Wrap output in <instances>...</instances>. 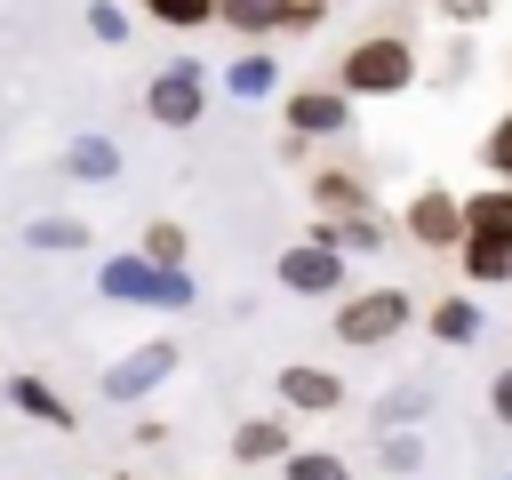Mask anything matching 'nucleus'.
<instances>
[{
  "instance_id": "obj_18",
  "label": "nucleus",
  "mask_w": 512,
  "mask_h": 480,
  "mask_svg": "<svg viewBox=\"0 0 512 480\" xmlns=\"http://www.w3.org/2000/svg\"><path fill=\"white\" fill-rule=\"evenodd\" d=\"M224 88H232L240 104H264V96L280 88V64H272L264 48H248V56H232V72H224Z\"/></svg>"
},
{
  "instance_id": "obj_31",
  "label": "nucleus",
  "mask_w": 512,
  "mask_h": 480,
  "mask_svg": "<svg viewBox=\"0 0 512 480\" xmlns=\"http://www.w3.org/2000/svg\"><path fill=\"white\" fill-rule=\"evenodd\" d=\"M504 480H512V472H504Z\"/></svg>"
},
{
  "instance_id": "obj_29",
  "label": "nucleus",
  "mask_w": 512,
  "mask_h": 480,
  "mask_svg": "<svg viewBox=\"0 0 512 480\" xmlns=\"http://www.w3.org/2000/svg\"><path fill=\"white\" fill-rule=\"evenodd\" d=\"M440 16H448V24H488L496 8H488V0H440Z\"/></svg>"
},
{
  "instance_id": "obj_6",
  "label": "nucleus",
  "mask_w": 512,
  "mask_h": 480,
  "mask_svg": "<svg viewBox=\"0 0 512 480\" xmlns=\"http://www.w3.org/2000/svg\"><path fill=\"white\" fill-rule=\"evenodd\" d=\"M280 288L288 296H344V248H328V240H296V248H280Z\"/></svg>"
},
{
  "instance_id": "obj_11",
  "label": "nucleus",
  "mask_w": 512,
  "mask_h": 480,
  "mask_svg": "<svg viewBox=\"0 0 512 480\" xmlns=\"http://www.w3.org/2000/svg\"><path fill=\"white\" fill-rule=\"evenodd\" d=\"M296 440H288V424L280 416H248L240 432H232V464H280Z\"/></svg>"
},
{
  "instance_id": "obj_1",
  "label": "nucleus",
  "mask_w": 512,
  "mask_h": 480,
  "mask_svg": "<svg viewBox=\"0 0 512 480\" xmlns=\"http://www.w3.org/2000/svg\"><path fill=\"white\" fill-rule=\"evenodd\" d=\"M408 80H416V48L400 32H368V40H352L336 56V88L344 96H400Z\"/></svg>"
},
{
  "instance_id": "obj_12",
  "label": "nucleus",
  "mask_w": 512,
  "mask_h": 480,
  "mask_svg": "<svg viewBox=\"0 0 512 480\" xmlns=\"http://www.w3.org/2000/svg\"><path fill=\"white\" fill-rule=\"evenodd\" d=\"M456 256H464V280H472V288H496V280H512V240L464 232V240H456Z\"/></svg>"
},
{
  "instance_id": "obj_5",
  "label": "nucleus",
  "mask_w": 512,
  "mask_h": 480,
  "mask_svg": "<svg viewBox=\"0 0 512 480\" xmlns=\"http://www.w3.org/2000/svg\"><path fill=\"white\" fill-rule=\"evenodd\" d=\"M176 360H184V352H176V336H144L128 360H112V368H104V400H120V408H128V400L160 392V384L176 376Z\"/></svg>"
},
{
  "instance_id": "obj_10",
  "label": "nucleus",
  "mask_w": 512,
  "mask_h": 480,
  "mask_svg": "<svg viewBox=\"0 0 512 480\" xmlns=\"http://www.w3.org/2000/svg\"><path fill=\"white\" fill-rule=\"evenodd\" d=\"M64 176L72 184H112L120 176V144L112 136H72L64 144Z\"/></svg>"
},
{
  "instance_id": "obj_13",
  "label": "nucleus",
  "mask_w": 512,
  "mask_h": 480,
  "mask_svg": "<svg viewBox=\"0 0 512 480\" xmlns=\"http://www.w3.org/2000/svg\"><path fill=\"white\" fill-rule=\"evenodd\" d=\"M312 208L360 216V208H368V176H352V168H312Z\"/></svg>"
},
{
  "instance_id": "obj_2",
  "label": "nucleus",
  "mask_w": 512,
  "mask_h": 480,
  "mask_svg": "<svg viewBox=\"0 0 512 480\" xmlns=\"http://www.w3.org/2000/svg\"><path fill=\"white\" fill-rule=\"evenodd\" d=\"M96 296H112V304H160V312H184V304H192V272H168V264H152V256L136 248V256H112V264L96 272Z\"/></svg>"
},
{
  "instance_id": "obj_21",
  "label": "nucleus",
  "mask_w": 512,
  "mask_h": 480,
  "mask_svg": "<svg viewBox=\"0 0 512 480\" xmlns=\"http://www.w3.org/2000/svg\"><path fill=\"white\" fill-rule=\"evenodd\" d=\"M24 248H64L72 256V248H88V224L80 216H32L24 224Z\"/></svg>"
},
{
  "instance_id": "obj_24",
  "label": "nucleus",
  "mask_w": 512,
  "mask_h": 480,
  "mask_svg": "<svg viewBox=\"0 0 512 480\" xmlns=\"http://www.w3.org/2000/svg\"><path fill=\"white\" fill-rule=\"evenodd\" d=\"M424 408H432V392H424V384H392V392H384V408H376V432H384V424H424Z\"/></svg>"
},
{
  "instance_id": "obj_19",
  "label": "nucleus",
  "mask_w": 512,
  "mask_h": 480,
  "mask_svg": "<svg viewBox=\"0 0 512 480\" xmlns=\"http://www.w3.org/2000/svg\"><path fill=\"white\" fill-rule=\"evenodd\" d=\"M464 232H488V240H512V184H488L464 200Z\"/></svg>"
},
{
  "instance_id": "obj_17",
  "label": "nucleus",
  "mask_w": 512,
  "mask_h": 480,
  "mask_svg": "<svg viewBox=\"0 0 512 480\" xmlns=\"http://www.w3.org/2000/svg\"><path fill=\"white\" fill-rule=\"evenodd\" d=\"M424 328H432L440 344H472L488 320H480V296H440V304L424 312Z\"/></svg>"
},
{
  "instance_id": "obj_20",
  "label": "nucleus",
  "mask_w": 512,
  "mask_h": 480,
  "mask_svg": "<svg viewBox=\"0 0 512 480\" xmlns=\"http://www.w3.org/2000/svg\"><path fill=\"white\" fill-rule=\"evenodd\" d=\"M280 480H352V464L336 448H288L280 456Z\"/></svg>"
},
{
  "instance_id": "obj_4",
  "label": "nucleus",
  "mask_w": 512,
  "mask_h": 480,
  "mask_svg": "<svg viewBox=\"0 0 512 480\" xmlns=\"http://www.w3.org/2000/svg\"><path fill=\"white\" fill-rule=\"evenodd\" d=\"M144 112H152L160 128H200V112H208V72H200L192 56L160 64V72L144 80Z\"/></svg>"
},
{
  "instance_id": "obj_8",
  "label": "nucleus",
  "mask_w": 512,
  "mask_h": 480,
  "mask_svg": "<svg viewBox=\"0 0 512 480\" xmlns=\"http://www.w3.org/2000/svg\"><path fill=\"white\" fill-rule=\"evenodd\" d=\"M272 392H280L296 416H336V408H344V376H336V368H312V360H288V368L272 376Z\"/></svg>"
},
{
  "instance_id": "obj_15",
  "label": "nucleus",
  "mask_w": 512,
  "mask_h": 480,
  "mask_svg": "<svg viewBox=\"0 0 512 480\" xmlns=\"http://www.w3.org/2000/svg\"><path fill=\"white\" fill-rule=\"evenodd\" d=\"M288 8H296V0H216V24L264 40V32H288Z\"/></svg>"
},
{
  "instance_id": "obj_27",
  "label": "nucleus",
  "mask_w": 512,
  "mask_h": 480,
  "mask_svg": "<svg viewBox=\"0 0 512 480\" xmlns=\"http://www.w3.org/2000/svg\"><path fill=\"white\" fill-rule=\"evenodd\" d=\"M488 416L512 432V368H496V376H488Z\"/></svg>"
},
{
  "instance_id": "obj_9",
  "label": "nucleus",
  "mask_w": 512,
  "mask_h": 480,
  "mask_svg": "<svg viewBox=\"0 0 512 480\" xmlns=\"http://www.w3.org/2000/svg\"><path fill=\"white\" fill-rule=\"evenodd\" d=\"M344 128H352L344 88H296L288 96V136H344Z\"/></svg>"
},
{
  "instance_id": "obj_25",
  "label": "nucleus",
  "mask_w": 512,
  "mask_h": 480,
  "mask_svg": "<svg viewBox=\"0 0 512 480\" xmlns=\"http://www.w3.org/2000/svg\"><path fill=\"white\" fill-rule=\"evenodd\" d=\"M376 456H384V472H416V464H424V440H416L408 424H384V440H376Z\"/></svg>"
},
{
  "instance_id": "obj_26",
  "label": "nucleus",
  "mask_w": 512,
  "mask_h": 480,
  "mask_svg": "<svg viewBox=\"0 0 512 480\" xmlns=\"http://www.w3.org/2000/svg\"><path fill=\"white\" fill-rule=\"evenodd\" d=\"M480 160H488V168H496V176L512 184V112H504V120L488 128V144H480Z\"/></svg>"
},
{
  "instance_id": "obj_14",
  "label": "nucleus",
  "mask_w": 512,
  "mask_h": 480,
  "mask_svg": "<svg viewBox=\"0 0 512 480\" xmlns=\"http://www.w3.org/2000/svg\"><path fill=\"white\" fill-rule=\"evenodd\" d=\"M0 392H8V400H16V408H24L32 424H56V432H72V408H64V400H56V392H48V384H40L32 368H16V376H8Z\"/></svg>"
},
{
  "instance_id": "obj_3",
  "label": "nucleus",
  "mask_w": 512,
  "mask_h": 480,
  "mask_svg": "<svg viewBox=\"0 0 512 480\" xmlns=\"http://www.w3.org/2000/svg\"><path fill=\"white\" fill-rule=\"evenodd\" d=\"M408 288H352L336 296V344H392L408 328Z\"/></svg>"
},
{
  "instance_id": "obj_16",
  "label": "nucleus",
  "mask_w": 512,
  "mask_h": 480,
  "mask_svg": "<svg viewBox=\"0 0 512 480\" xmlns=\"http://www.w3.org/2000/svg\"><path fill=\"white\" fill-rule=\"evenodd\" d=\"M312 240H328V248H344V256H368V248H384V224H376L368 208H360V216H320Z\"/></svg>"
},
{
  "instance_id": "obj_7",
  "label": "nucleus",
  "mask_w": 512,
  "mask_h": 480,
  "mask_svg": "<svg viewBox=\"0 0 512 480\" xmlns=\"http://www.w3.org/2000/svg\"><path fill=\"white\" fill-rule=\"evenodd\" d=\"M400 224H408V240H416V248H456V240H464V200H456L448 184H424V192L408 200V216H400Z\"/></svg>"
},
{
  "instance_id": "obj_22",
  "label": "nucleus",
  "mask_w": 512,
  "mask_h": 480,
  "mask_svg": "<svg viewBox=\"0 0 512 480\" xmlns=\"http://www.w3.org/2000/svg\"><path fill=\"white\" fill-rule=\"evenodd\" d=\"M144 16L168 32H200V24H216V0H144Z\"/></svg>"
},
{
  "instance_id": "obj_30",
  "label": "nucleus",
  "mask_w": 512,
  "mask_h": 480,
  "mask_svg": "<svg viewBox=\"0 0 512 480\" xmlns=\"http://www.w3.org/2000/svg\"><path fill=\"white\" fill-rule=\"evenodd\" d=\"M320 16H328V0H296V8H288V32H312Z\"/></svg>"
},
{
  "instance_id": "obj_28",
  "label": "nucleus",
  "mask_w": 512,
  "mask_h": 480,
  "mask_svg": "<svg viewBox=\"0 0 512 480\" xmlns=\"http://www.w3.org/2000/svg\"><path fill=\"white\" fill-rule=\"evenodd\" d=\"M88 32H96V40H128V16H120V8H104V0H96V8H88Z\"/></svg>"
},
{
  "instance_id": "obj_23",
  "label": "nucleus",
  "mask_w": 512,
  "mask_h": 480,
  "mask_svg": "<svg viewBox=\"0 0 512 480\" xmlns=\"http://www.w3.org/2000/svg\"><path fill=\"white\" fill-rule=\"evenodd\" d=\"M144 256H152V264H168V272H184V256H192L184 224H168V216H160V224H144Z\"/></svg>"
}]
</instances>
